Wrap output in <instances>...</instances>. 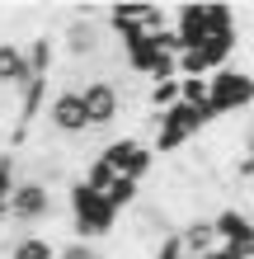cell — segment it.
<instances>
[{"label":"cell","instance_id":"obj_1","mask_svg":"<svg viewBox=\"0 0 254 259\" xmlns=\"http://www.w3.org/2000/svg\"><path fill=\"white\" fill-rule=\"evenodd\" d=\"M71 222H76V240H89V245H94V240L113 236L118 207L99 189H89L85 179H76V184H71Z\"/></svg>","mask_w":254,"mask_h":259},{"label":"cell","instance_id":"obj_2","mask_svg":"<svg viewBox=\"0 0 254 259\" xmlns=\"http://www.w3.org/2000/svg\"><path fill=\"white\" fill-rule=\"evenodd\" d=\"M62 52L71 57V62H80V66H99L104 62V24L99 19H76L71 14L66 28H62Z\"/></svg>","mask_w":254,"mask_h":259},{"label":"cell","instance_id":"obj_3","mask_svg":"<svg viewBox=\"0 0 254 259\" xmlns=\"http://www.w3.org/2000/svg\"><path fill=\"white\" fill-rule=\"evenodd\" d=\"M80 104H85V118H89V132H104L113 127V118L123 113V99H118V85L109 75H89L80 85Z\"/></svg>","mask_w":254,"mask_h":259},{"label":"cell","instance_id":"obj_4","mask_svg":"<svg viewBox=\"0 0 254 259\" xmlns=\"http://www.w3.org/2000/svg\"><path fill=\"white\" fill-rule=\"evenodd\" d=\"M52 212H57L52 189L38 184V179H19V189L10 198V222L14 226H38V222H47Z\"/></svg>","mask_w":254,"mask_h":259},{"label":"cell","instance_id":"obj_5","mask_svg":"<svg viewBox=\"0 0 254 259\" xmlns=\"http://www.w3.org/2000/svg\"><path fill=\"white\" fill-rule=\"evenodd\" d=\"M249 104H254V75L231 71V66L212 71V109L217 113H235V109H249Z\"/></svg>","mask_w":254,"mask_h":259},{"label":"cell","instance_id":"obj_6","mask_svg":"<svg viewBox=\"0 0 254 259\" xmlns=\"http://www.w3.org/2000/svg\"><path fill=\"white\" fill-rule=\"evenodd\" d=\"M52 132L57 137H85L89 132V118H85V104H80V90H62V95L52 99Z\"/></svg>","mask_w":254,"mask_h":259},{"label":"cell","instance_id":"obj_7","mask_svg":"<svg viewBox=\"0 0 254 259\" xmlns=\"http://www.w3.org/2000/svg\"><path fill=\"white\" fill-rule=\"evenodd\" d=\"M212 226H217V240H221V245H240V250L254 254V217H249V212L221 207L217 217H212Z\"/></svg>","mask_w":254,"mask_h":259},{"label":"cell","instance_id":"obj_8","mask_svg":"<svg viewBox=\"0 0 254 259\" xmlns=\"http://www.w3.org/2000/svg\"><path fill=\"white\" fill-rule=\"evenodd\" d=\"M174 33H179V42H184V52L202 48V42L212 38V28H207V5H179V14H174Z\"/></svg>","mask_w":254,"mask_h":259},{"label":"cell","instance_id":"obj_9","mask_svg":"<svg viewBox=\"0 0 254 259\" xmlns=\"http://www.w3.org/2000/svg\"><path fill=\"white\" fill-rule=\"evenodd\" d=\"M0 245H5V259H57V254H62L47 236H33V231L0 236Z\"/></svg>","mask_w":254,"mask_h":259},{"label":"cell","instance_id":"obj_10","mask_svg":"<svg viewBox=\"0 0 254 259\" xmlns=\"http://www.w3.org/2000/svg\"><path fill=\"white\" fill-rule=\"evenodd\" d=\"M179 236H184V250H188V259H207L221 240H217V226H212V217H188L184 226H179Z\"/></svg>","mask_w":254,"mask_h":259},{"label":"cell","instance_id":"obj_11","mask_svg":"<svg viewBox=\"0 0 254 259\" xmlns=\"http://www.w3.org/2000/svg\"><path fill=\"white\" fill-rule=\"evenodd\" d=\"M24 80H28L24 42H0V90H24Z\"/></svg>","mask_w":254,"mask_h":259},{"label":"cell","instance_id":"obj_12","mask_svg":"<svg viewBox=\"0 0 254 259\" xmlns=\"http://www.w3.org/2000/svg\"><path fill=\"white\" fill-rule=\"evenodd\" d=\"M52 52H57V42H52L47 33L28 38V42H24V57H28V75H47V66H52Z\"/></svg>","mask_w":254,"mask_h":259},{"label":"cell","instance_id":"obj_13","mask_svg":"<svg viewBox=\"0 0 254 259\" xmlns=\"http://www.w3.org/2000/svg\"><path fill=\"white\" fill-rule=\"evenodd\" d=\"M14 170H19L14 151H0V222H10V198H14V189H19Z\"/></svg>","mask_w":254,"mask_h":259},{"label":"cell","instance_id":"obj_14","mask_svg":"<svg viewBox=\"0 0 254 259\" xmlns=\"http://www.w3.org/2000/svg\"><path fill=\"white\" fill-rule=\"evenodd\" d=\"M179 99L193 104V109L212 104V75H179Z\"/></svg>","mask_w":254,"mask_h":259},{"label":"cell","instance_id":"obj_15","mask_svg":"<svg viewBox=\"0 0 254 259\" xmlns=\"http://www.w3.org/2000/svg\"><path fill=\"white\" fill-rule=\"evenodd\" d=\"M80 179H85L89 189H99V193H109V189H113V179H118V170H113V165L104 160V156H94V160H89V170H85Z\"/></svg>","mask_w":254,"mask_h":259},{"label":"cell","instance_id":"obj_16","mask_svg":"<svg viewBox=\"0 0 254 259\" xmlns=\"http://www.w3.org/2000/svg\"><path fill=\"white\" fill-rule=\"evenodd\" d=\"M104 198H109V203H113L118 212H123V207H137V203H141V198H137V179H127V175H118V179H113V189L104 193Z\"/></svg>","mask_w":254,"mask_h":259},{"label":"cell","instance_id":"obj_17","mask_svg":"<svg viewBox=\"0 0 254 259\" xmlns=\"http://www.w3.org/2000/svg\"><path fill=\"white\" fill-rule=\"evenodd\" d=\"M137 146H141V137H118V142H109V146L99 151V156L109 160L113 170H123V165H127V156H132V151H137Z\"/></svg>","mask_w":254,"mask_h":259},{"label":"cell","instance_id":"obj_18","mask_svg":"<svg viewBox=\"0 0 254 259\" xmlns=\"http://www.w3.org/2000/svg\"><path fill=\"white\" fill-rule=\"evenodd\" d=\"M57 259H104L94 245H89V240H71V245H62V254Z\"/></svg>","mask_w":254,"mask_h":259},{"label":"cell","instance_id":"obj_19","mask_svg":"<svg viewBox=\"0 0 254 259\" xmlns=\"http://www.w3.org/2000/svg\"><path fill=\"white\" fill-rule=\"evenodd\" d=\"M207 259H254V254H249V250H240V245H217Z\"/></svg>","mask_w":254,"mask_h":259}]
</instances>
